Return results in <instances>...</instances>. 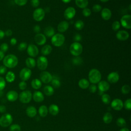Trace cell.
Here are the masks:
<instances>
[{
  "mask_svg": "<svg viewBox=\"0 0 131 131\" xmlns=\"http://www.w3.org/2000/svg\"><path fill=\"white\" fill-rule=\"evenodd\" d=\"M18 60L17 57L13 54H9L4 57L3 63L6 67L9 68H13L15 67L18 63Z\"/></svg>",
  "mask_w": 131,
  "mask_h": 131,
  "instance_id": "cell-1",
  "label": "cell"
},
{
  "mask_svg": "<svg viewBox=\"0 0 131 131\" xmlns=\"http://www.w3.org/2000/svg\"><path fill=\"white\" fill-rule=\"evenodd\" d=\"M89 82L93 84L98 83L101 79V74L97 69H92L89 73L88 75Z\"/></svg>",
  "mask_w": 131,
  "mask_h": 131,
  "instance_id": "cell-2",
  "label": "cell"
},
{
  "mask_svg": "<svg viewBox=\"0 0 131 131\" xmlns=\"http://www.w3.org/2000/svg\"><path fill=\"white\" fill-rule=\"evenodd\" d=\"M69 50L74 56H79L83 51V47L79 42H74L70 45Z\"/></svg>",
  "mask_w": 131,
  "mask_h": 131,
  "instance_id": "cell-3",
  "label": "cell"
},
{
  "mask_svg": "<svg viewBox=\"0 0 131 131\" xmlns=\"http://www.w3.org/2000/svg\"><path fill=\"white\" fill-rule=\"evenodd\" d=\"M51 43L52 44L57 47L61 46L65 41V37L61 33L55 34L51 37Z\"/></svg>",
  "mask_w": 131,
  "mask_h": 131,
  "instance_id": "cell-4",
  "label": "cell"
},
{
  "mask_svg": "<svg viewBox=\"0 0 131 131\" xmlns=\"http://www.w3.org/2000/svg\"><path fill=\"white\" fill-rule=\"evenodd\" d=\"M13 121V117L11 114L6 113L0 118V125L3 127L9 126Z\"/></svg>",
  "mask_w": 131,
  "mask_h": 131,
  "instance_id": "cell-5",
  "label": "cell"
},
{
  "mask_svg": "<svg viewBox=\"0 0 131 131\" xmlns=\"http://www.w3.org/2000/svg\"><path fill=\"white\" fill-rule=\"evenodd\" d=\"M32 98V93L28 90L23 91L19 95V99L23 103H28L31 100Z\"/></svg>",
  "mask_w": 131,
  "mask_h": 131,
  "instance_id": "cell-6",
  "label": "cell"
},
{
  "mask_svg": "<svg viewBox=\"0 0 131 131\" xmlns=\"http://www.w3.org/2000/svg\"><path fill=\"white\" fill-rule=\"evenodd\" d=\"M45 16V11L41 8H37L33 13V17L37 21H40L43 19Z\"/></svg>",
  "mask_w": 131,
  "mask_h": 131,
  "instance_id": "cell-7",
  "label": "cell"
},
{
  "mask_svg": "<svg viewBox=\"0 0 131 131\" xmlns=\"http://www.w3.org/2000/svg\"><path fill=\"white\" fill-rule=\"evenodd\" d=\"M48 65V60L45 56H39L37 60V66L38 68L41 71L45 70Z\"/></svg>",
  "mask_w": 131,
  "mask_h": 131,
  "instance_id": "cell-8",
  "label": "cell"
},
{
  "mask_svg": "<svg viewBox=\"0 0 131 131\" xmlns=\"http://www.w3.org/2000/svg\"><path fill=\"white\" fill-rule=\"evenodd\" d=\"M120 24L123 28L127 29L131 28V15L125 14L123 15L120 19Z\"/></svg>",
  "mask_w": 131,
  "mask_h": 131,
  "instance_id": "cell-9",
  "label": "cell"
},
{
  "mask_svg": "<svg viewBox=\"0 0 131 131\" xmlns=\"http://www.w3.org/2000/svg\"><path fill=\"white\" fill-rule=\"evenodd\" d=\"M32 74L31 70L28 68H24L19 72V77L22 81H27L31 77Z\"/></svg>",
  "mask_w": 131,
  "mask_h": 131,
  "instance_id": "cell-10",
  "label": "cell"
},
{
  "mask_svg": "<svg viewBox=\"0 0 131 131\" xmlns=\"http://www.w3.org/2000/svg\"><path fill=\"white\" fill-rule=\"evenodd\" d=\"M27 53L31 57H36L39 53V50L37 47L34 44H30L27 46Z\"/></svg>",
  "mask_w": 131,
  "mask_h": 131,
  "instance_id": "cell-11",
  "label": "cell"
},
{
  "mask_svg": "<svg viewBox=\"0 0 131 131\" xmlns=\"http://www.w3.org/2000/svg\"><path fill=\"white\" fill-rule=\"evenodd\" d=\"M40 81L44 83H48L50 82L53 79V76L48 71H42L39 75Z\"/></svg>",
  "mask_w": 131,
  "mask_h": 131,
  "instance_id": "cell-12",
  "label": "cell"
},
{
  "mask_svg": "<svg viewBox=\"0 0 131 131\" xmlns=\"http://www.w3.org/2000/svg\"><path fill=\"white\" fill-rule=\"evenodd\" d=\"M76 14V10L74 7H69L64 11V17L66 19L70 20L72 19Z\"/></svg>",
  "mask_w": 131,
  "mask_h": 131,
  "instance_id": "cell-13",
  "label": "cell"
},
{
  "mask_svg": "<svg viewBox=\"0 0 131 131\" xmlns=\"http://www.w3.org/2000/svg\"><path fill=\"white\" fill-rule=\"evenodd\" d=\"M34 41L35 43L39 45L42 46L45 44L47 41L46 36L42 33H37L34 37Z\"/></svg>",
  "mask_w": 131,
  "mask_h": 131,
  "instance_id": "cell-14",
  "label": "cell"
},
{
  "mask_svg": "<svg viewBox=\"0 0 131 131\" xmlns=\"http://www.w3.org/2000/svg\"><path fill=\"white\" fill-rule=\"evenodd\" d=\"M111 107L116 111H120L123 107V103L120 99H115L111 102Z\"/></svg>",
  "mask_w": 131,
  "mask_h": 131,
  "instance_id": "cell-15",
  "label": "cell"
},
{
  "mask_svg": "<svg viewBox=\"0 0 131 131\" xmlns=\"http://www.w3.org/2000/svg\"><path fill=\"white\" fill-rule=\"evenodd\" d=\"M116 38L117 39L120 41H125L128 39L129 37L128 32L125 30L118 31L116 34Z\"/></svg>",
  "mask_w": 131,
  "mask_h": 131,
  "instance_id": "cell-16",
  "label": "cell"
},
{
  "mask_svg": "<svg viewBox=\"0 0 131 131\" xmlns=\"http://www.w3.org/2000/svg\"><path fill=\"white\" fill-rule=\"evenodd\" d=\"M107 79L110 83H115L119 80V75L117 72H112L107 75Z\"/></svg>",
  "mask_w": 131,
  "mask_h": 131,
  "instance_id": "cell-17",
  "label": "cell"
},
{
  "mask_svg": "<svg viewBox=\"0 0 131 131\" xmlns=\"http://www.w3.org/2000/svg\"><path fill=\"white\" fill-rule=\"evenodd\" d=\"M101 16L104 20H108L112 17V11L107 8H104L101 11Z\"/></svg>",
  "mask_w": 131,
  "mask_h": 131,
  "instance_id": "cell-18",
  "label": "cell"
},
{
  "mask_svg": "<svg viewBox=\"0 0 131 131\" xmlns=\"http://www.w3.org/2000/svg\"><path fill=\"white\" fill-rule=\"evenodd\" d=\"M69 27V23L66 20H63L58 24L57 26V30L60 33H63L68 29Z\"/></svg>",
  "mask_w": 131,
  "mask_h": 131,
  "instance_id": "cell-19",
  "label": "cell"
},
{
  "mask_svg": "<svg viewBox=\"0 0 131 131\" xmlns=\"http://www.w3.org/2000/svg\"><path fill=\"white\" fill-rule=\"evenodd\" d=\"M98 89L101 92H104L108 91L110 89V85L108 82L105 80L100 81L98 82Z\"/></svg>",
  "mask_w": 131,
  "mask_h": 131,
  "instance_id": "cell-20",
  "label": "cell"
},
{
  "mask_svg": "<svg viewBox=\"0 0 131 131\" xmlns=\"http://www.w3.org/2000/svg\"><path fill=\"white\" fill-rule=\"evenodd\" d=\"M6 97L9 101L13 102L16 101L18 97V94L16 91L11 90L9 91L7 93Z\"/></svg>",
  "mask_w": 131,
  "mask_h": 131,
  "instance_id": "cell-21",
  "label": "cell"
},
{
  "mask_svg": "<svg viewBox=\"0 0 131 131\" xmlns=\"http://www.w3.org/2000/svg\"><path fill=\"white\" fill-rule=\"evenodd\" d=\"M34 100L37 102H42L44 100V96L40 91H35L33 94Z\"/></svg>",
  "mask_w": 131,
  "mask_h": 131,
  "instance_id": "cell-22",
  "label": "cell"
},
{
  "mask_svg": "<svg viewBox=\"0 0 131 131\" xmlns=\"http://www.w3.org/2000/svg\"><path fill=\"white\" fill-rule=\"evenodd\" d=\"M26 114L28 117L32 118L36 116L37 110L34 106H29L26 109Z\"/></svg>",
  "mask_w": 131,
  "mask_h": 131,
  "instance_id": "cell-23",
  "label": "cell"
},
{
  "mask_svg": "<svg viewBox=\"0 0 131 131\" xmlns=\"http://www.w3.org/2000/svg\"><path fill=\"white\" fill-rule=\"evenodd\" d=\"M44 35L48 37H52L55 34L54 29L51 26L47 27L44 30Z\"/></svg>",
  "mask_w": 131,
  "mask_h": 131,
  "instance_id": "cell-24",
  "label": "cell"
},
{
  "mask_svg": "<svg viewBox=\"0 0 131 131\" xmlns=\"http://www.w3.org/2000/svg\"><path fill=\"white\" fill-rule=\"evenodd\" d=\"M52 51V47L49 45H46L43 46L41 49V53L43 56L49 55Z\"/></svg>",
  "mask_w": 131,
  "mask_h": 131,
  "instance_id": "cell-25",
  "label": "cell"
},
{
  "mask_svg": "<svg viewBox=\"0 0 131 131\" xmlns=\"http://www.w3.org/2000/svg\"><path fill=\"white\" fill-rule=\"evenodd\" d=\"M26 64L28 68L30 69L34 68L36 66V62L33 57H28L26 59Z\"/></svg>",
  "mask_w": 131,
  "mask_h": 131,
  "instance_id": "cell-26",
  "label": "cell"
},
{
  "mask_svg": "<svg viewBox=\"0 0 131 131\" xmlns=\"http://www.w3.org/2000/svg\"><path fill=\"white\" fill-rule=\"evenodd\" d=\"M48 111L52 115L56 116L58 114L59 112V108L57 105L53 104L50 105V106H49Z\"/></svg>",
  "mask_w": 131,
  "mask_h": 131,
  "instance_id": "cell-27",
  "label": "cell"
},
{
  "mask_svg": "<svg viewBox=\"0 0 131 131\" xmlns=\"http://www.w3.org/2000/svg\"><path fill=\"white\" fill-rule=\"evenodd\" d=\"M75 2L76 5L81 9L86 8L89 4L88 0H75Z\"/></svg>",
  "mask_w": 131,
  "mask_h": 131,
  "instance_id": "cell-28",
  "label": "cell"
},
{
  "mask_svg": "<svg viewBox=\"0 0 131 131\" xmlns=\"http://www.w3.org/2000/svg\"><path fill=\"white\" fill-rule=\"evenodd\" d=\"M78 85L82 89H86L89 88L90 82L85 78H82L79 81Z\"/></svg>",
  "mask_w": 131,
  "mask_h": 131,
  "instance_id": "cell-29",
  "label": "cell"
},
{
  "mask_svg": "<svg viewBox=\"0 0 131 131\" xmlns=\"http://www.w3.org/2000/svg\"><path fill=\"white\" fill-rule=\"evenodd\" d=\"M31 84L33 89L37 90L41 88L42 85V83L40 80H39V79L35 78L32 80Z\"/></svg>",
  "mask_w": 131,
  "mask_h": 131,
  "instance_id": "cell-30",
  "label": "cell"
},
{
  "mask_svg": "<svg viewBox=\"0 0 131 131\" xmlns=\"http://www.w3.org/2000/svg\"><path fill=\"white\" fill-rule=\"evenodd\" d=\"M43 92L45 93V94L47 96H52L54 92V89L52 86L50 85H46L43 88Z\"/></svg>",
  "mask_w": 131,
  "mask_h": 131,
  "instance_id": "cell-31",
  "label": "cell"
},
{
  "mask_svg": "<svg viewBox=\"0 0 131 131\" xmlns=\"http://www.w3.org/2000/svg\"><path fill=\"white\" fill-rule=\"evenodd\" d=\"M38 112L40 116L42 117H46L48 113V109L47 106L42 105L40 106L38 110Z\"/></svg>",
  "mask_w": 131,
  "mask_h": 131,
  "instance_id": "cell-32",
  "label": "cell"
},
{
  "mask_svg": "<svg viewBox=\"0 0 131 131\" xmlns=\"http://www.w3.org/2000/svg\"><path fill=\"white\" fill-rule=\"evenodd\" d=\"M112 119H113V116L112 114L109 112H107L105 113V114L103 117V120L104 122L106 124L110 123L112 122Z\"/></svg>",
  "mask_w": 131,
  "mask_h": 131,
  "instance_id": "cell-33",
  "label": "cell"
},
{
  "mask_svg": "<svg viewBox=\"0 0 131 131\" xmlns=\"http://www.w3.org/2000/svg\"><path fill=\"white\" fill-rule=\"evenodd\" d=\"M15 78V75L14 73L11 71H9L7 72L6 76V81L8 82H12Z\"/></svg>",
  "mask_w": 131,
  "mask_h": 131,
  "instance_id": "cell-34",
  "label": "cell"
},
{
  "mask_svg": "<svg viewBox=\"0 0 131 131\" xmlns=\"http://www.w3.org/2000/svg\"><path fill=\"white\" fill-rule=\"evenodd\" d=\"M84 26V23L81 20H77L74 24V27L77 30H81Z\"/></svg>",
  "mask_w": 131,
  "mask_h": 131,
  "instance_id": "cell-35",
  "label": "cell"
},
{
  "mask_svg": "<svg viewBox=\"0 0 131 131\" xmlns=\"http://www.w3.org/2000/svg\"><path fill=\"white\" fill-rule=\"evenodd\" d=\"M101 100L104 104H108L111 102V97L108 94H103L101 96Z\"/></svg>",
  "mask_w": 131,
  "mask_h": 131,
  "instance_id": "cell-36",
  "label": "cell"
},
{
  "mask_svg": "<svg viewBox=\"0 0 131 131\" xmlns=\"http://www.w3.org/2000/svg\"><path fill=\"white\" fill-rule=\"evenodd\" d=\"M116 123L118 126L121 127H123L126 125V121L125 119L122 117H120L117 119Z\"/></svg>",
  "mask_w": 131,
  "mask_h": 131,
  "instance_id": "cell-37",
  "label": "cell"
},
{
  "mask_svg": "<svg viewBox=\"0 0 131 131\" xmlns=\"http://www.w3.org/2000/svg\"><path fill=\"white\" fill-rule=\"evenodd\" d=\"M72 62L75 65H80L82 63L83 60L79 56H75L74 58L72 59Z\"/></svg>",
  "mask_w": 131,
  "mask_h": 131,
  "instance_id": "cell-38",
  "label": "cell"
},
{
  "mask_svg": "<svg viewBox=\"0 0 131 131\" xmlns=\"http://www.w3.org/2000/svg\"><path fill=\"white\" fill-rule=\"evenodd\" d=\"M120 26H121V24L120 22L118 20H116L113 23L112 25V28L114 31H117L120 29Z\"/></svg>",
  "mask_w": 131,
  "mask_h": 131,
  "instance_id": "cell-39",
  "label": "cell"
},
{
  "mask_svg": "<svg viewBox=\"0 0 131 131\" xmlns=\"http://www.w3.org/2000/svg\"><path fill=\"white\" fill-rule=\"evenodd\" d=\"M51 82V84L52 85V86H53V88H58L60 86L61 83L60 81L56 78H53V79L52 80Z\"/></svg>",
  "mask_w": 131,
  "mask_h": 131,
  "instance_id": "cell-40",
  "label": "cell"
},
{
  "mask_svg": "<svg viewBox=\"0 0 131 131\" xmlns=\"http://www.w3.org/2000/svg\"><path fill=\"white\" fill-rule=\"evenodd\" d=\"M121 90V92L122 94H127L129 93V92H130V88L129 85H128L127 84H125L122 86Z\"/></svg>",
  "mask_w": 131,
  "mask_h": 131,
  "instance_id": "cell-41",
  "label": "cell"
},
{
  "mask_svg": "<svg viewBox=\"0 0 131 131\" xmlns=\"http://www.w3.org/2000/svg\"><path fill=\"white\" fill-rule=\"evenodd\" d=\"M10 131H20L21 128L19 125L17 124H12L9 128Z\"/></svg>",
  "mask_w": 131,
  "mask_h": 131,
  "instance_id": "cell-42",
  "label": "cell"
},
{
  "mask_svg": "<svg viewBox=\"0 0 131 131\" xmlns=\"http://www.w3.org/2000/svg\"><path fill=\"white\" fill-rule=\"evenodd\" d=\"M82 13L83 15L85 17H89L91 14V10L88 8H85L83 9V10L82 11Z\"/></svg>",
  "mask_w": 131,
  "mask_h": 131,
  "instance_id": "cell-43",
  "label": "cell"
},
{
  "mask_svg": "<svg viewBox=\"0 0 131 131\" xmlns=\"http://www.w3.org/2000/svg\"><path fill=\"white\" fill-rule=\"evenodd\" d=\"M124 107L128 110H130L131 109V99L129 98L125 100L124 103L123 104Z\"/></svg>",
  "mask_w": 131,
  "mask_h": 131,
  "instance_id": "cell-44",
  "label": "cell"
},
{
  "mask_svg": "<svg viewBox=\"0 0 131 131\" xmlns=\"http://www.w3.org/2000/svg\"><path fill=\"white\" fill-rule=\"evenodd\" d=\"M27 48V44L25 42H22L20 43L18 46V49L20 51H23L26 50Z\"/></svg>",
  "mask_w": 131,
  "mask_h": 131,
  "instance_id": "cell-45",
  "label": "cell"
},
{
  "mask_svg": "<svg viewBox=\"0 0 131 131\" xmlns=\"http://www.w3.org/2000/svg\"><path fill=\"white\" fill-rule=\"evenodd\" d=\"M92 9L93 11L95 12H99L101 11L102 10V7L99 4H95L93 6Z\"/></svg>",
  "mask_w": 131,
  "mask_h": 131,
  "instance_id": "cell-46",
  "label": "cell"
},
{
  "mask_svg": "<svg viewBox=\"0 0 131 131\" xmlns=\"http://www.w3.org/2000/svg\"><path fill=\"white\" fill-rule=\"evenodd\" d=\"M14 1L16 5L19 6H23L27 4L28 0H14Z\"/></svg>",
  "mask_w": 131,
  "mask_h": 131,
  "instance_id": "cell-47",
  "label": "cell"
},
{
  "mask_svg": "<svg viewBox=\"0 0 131 131\" xmlns=\"http://www.w3.org/2000/svg\"><path fill=\"white\" fill-rule=\"evenodd\" d=\"M6 86V81L4 78L0 76V91L3 90Z\"/></svg>",
  "mask_w": 131,
  "mask_h": 131,
  "instance_id": "cell-48",
  "label": "cell"
},
{
  "mask_svg": "<svg viewBox=\"0 0 131 131\" xmlns=\"http://www.w3.org/2000/svg\"><path fill=\"white\" fill-rule=\"evenodd\" d=\"M8 45L6 43H2L0 46V49L2 52L3 53L6 52L8 50Z\"/></svg>",
  "mask_w": 131,
  "mask_h": 131,
  "instance_id": "cell-49",
  "label": "cell"
},
{
  "mask_svg": "<svg viewBox=\"0 0 131 131\" xmlns=\"http://www.w3.org/2000/svg\"><path fill=\"white\" fill-rule=\"evenodd\" d=\"M40 4L39 0H31V5L34 8H37Z\"/></svg>",
  "mask_w": 131,
  "mask_h": 131,
  "instance_id": "cell-50",
  "label": "cell"
},
{
  "mask_svg": "<svg viewBox=\"0 0 131 131\" xmlns=\"http://www.w3.org/2000/svg\"><path fill=\"white\" fill-rule=\"evenodd\" d=\"M18 86L20 90H25L27 88V83L25 81H22L19 82L18 84Z\"/></svg>",
  "mask_w": 131,
  "mask_h": 131,
  "instance_id": "cell-51",
  "label": "cell"
},
{
  "mask_svg": "<svg viewBox=\"0 0 131 131\" xmlns=\"http://www.w3.org/2000/svg\"><path fill=\"white\" fill-rule=\"evenodd\" d=\"M97 86L95 84H92L89 85V91L92 93H94L96 92L97 91Z\"/></svg>",
  "mask_w": 131,
  "mask_h": 131,
  "instance_id": "cell-52",
  "label": "cell"
},
{
  "mask_svg": "<svg viewBox=\"0 0 131 131\" xmlns=\"http://www.w3.org/2000/svg\"><path fill=\"white\" fill-rule=\"evenodd\" d=\"M73 38H74V40L75 41V42H79V41H81V40L82 39V37L79 34H76V35H74Z\"/></svg>",
  "mask_w": 131,
  "mask_h": 131,
  "instance_id": "cell-53",
  "label": "cell"
},
{
  "mask_svg": "<svg viewBox=\"0 0 131 131\" xmlns=\"http://www.w3.org/2000/svg\"><path fill=\"white\" fill-rule=\"evenodd\" d=\"M7 71V68L5 66H0V74H4Z\"/></svg>",
  "mask_w": 131,
  "mask_h": 131,
  "instance_id": "cell-54",
  "label": "cell"
},
{
  "mask_svg": "<svg viewBox=\"0 0 131 131\" xmlns=\"http://www.w3.org/2000/svg\"><path fill=\"white\" fill-rule=\"evenodd\" d=\"M40 29H40V26H39V25H35V26L34 27V28H33V30H34V32L36 33L37 34V33H39V32H40Z\"/></svg>",
  "mask_w": 131,
  "mask_h": 131,
  "instance_id": "cell-55",
  "label": "cell"
},
{
  "mask_svg": "<svg viewBox=\"0 0 131 131\" xmlns=\"http://www.w3.org/2000/svg\"><path fill=\"white\" fill-rule=\"evenodd\" d=\"M5 34L7 36H10L12 34V31H11V30L8 29L5 32Z\"/></svg>",
  "mask_w": 131,
  "mask_h": 131,
  "instance_id": "cell-56",
  "label": "cell"
},
{
  "mask_svg": "<svg viewBox=\"0 0 131 131\" xmlns=\"http://www.w3.org/2000/svg\"><path fill=\"white\" fill-rule=\"evenodd\" d=\"M16 43H17V40L15 38H12L10 39V43L12 46L15 45L16 44Z\"/></svg>",
  "mask_w": 131,
  "mask_h": 131,
  "instance_id": "cell-57",
  "label": "cell"
},
{
  "mask_svg": "<svg viewBox=\"0 0 131 131\" xmlns=\"http://www.w3.org/2000/svg\"><path fill=\"white\" fill-rule=\"evenodd\" d=\"M6 111V107L4 105H0V113H4Z\"/></svg>",
  "mask_w": 131,
  "mask_h": 131,
  "instance_id": "cell-58",
  "label": "cell"
},
{
  "mask_svg": "<svg viewBox=\"0 0 131 131\" xmlns=\"http://www.w3.org/2000/svg\"><path fill=\"white\" fill-rule=\"evenodd\" d=\"M5 32L3 30H0V39H2L5 36Z\"/></svg>",
  "mask_w": 131,
  "mask_h": 131,
  "instance_id": "cell-59",
  "label": "cell"
},
{
  "mask_svg": "<svg viewBox=\"0 0 131 131\" xmlns=\"http://www.w3.org/2000/svg\"><path fill=\"white\" fill-rule=\"evenodd\" d=\"M4 58V53L0 50V61Z\"/></svg>",
  "mask_w": 131,
  "mask_h": 131,
  "instance_id": "cell-60",
  "label": "cell"
},
{
  "mask_svg": "<svg viewBox=\"0 0 131 131\" xmlns=\"http://www.w3.org/2000/svg\"><path fill=\"white\" fill-rule=\"evenodd\" d=\"M119 131H129V130L126 127H123L122 128H121Z\"/></svg>",
  "mask_w": 131,
  "mask_h": 131,
  "instance_id": "cell-61",
  "label": "cell"
},
{
  "mask_svg": "<svg viewBox=\"0 0 131 131\" xmlns=\"http://www.w3.org/2000/svg\"><path fill=\"white\" fill-rule=\"evenodd\" d=\"M61 1L64 3H69L71 1V0H61Z\"/></svg>",
  "mask_w": 131,
  "mask_h": 131,
  "instance_id": "cell-62",
  "label": "cell"
},
{
  "mask_svg": "<svg viewBox=\"0 0 131 131\" xmlns=\"http://www.w3.org/2000/svg\"><path fill=\"white\" fill-rule=\"evenodd\" d=\"M100 1L103 3H106V2H108L109 0H100Z\"/></svg>",
  "mask_w": 131,
  "mask_h": 131,
  "instance_id": "cell-63",
  "label": "cell"
}]
</instances>
